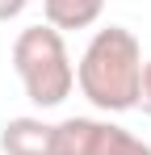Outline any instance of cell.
Returning <instances> with one entry per match:
<instances>
[{"label": "cell", "instance_id": "6da1fadb", "mask_svg": "<svg viewBox=\"0 0 151 155\" xmlns=\"http://www.w3.org/2000/svg\"><path fill=\"white\" fill-rule=\"evenodd\" d=\"M143 46L126 25H109L97 29L92 42L80 54L76 67V84L88 101L105 109V113H126L139 105L143 92Z\"/></svg>", "mask_w": 151, "mask_h": 155}, {"label": "cell", "instance_id": "7a4b0ae2", "mask_svg": "<svg viewBox=\"0 0 151 155\" xmlns=\"http://www.w3.org/2000/svg\"><path fill=\"white\" fill-rule=\"evenodd\" d=\"M13 71L21 80L25 97L38 109H55L72 97L76 88V67L63 34L50 25H25L13 42Z\"/></svg>", "mask_w": 151, "mask_h": 155}, {"label": "cell", "instance_id": "3957f363", "mask_svg": "<svg viewBox=\"0 0 151 155\" xmlns=\"http://www.w3.org/2000/svg\"><path fill=\"white\" fill-rule=\"evenodd\" d=\"M50 155H151L143 138H134L130 130L97 117H63L55 126Z\"/></svg>", "mask_w": 151, "mask_h": 155}, {"label": "cell", "instance_id": "277c9868", "mask_svg": "<svg viewBox=\"0 0 151 155\" xmlns=\"http://www.w3.org/2000/svg\"><path fill=\"white\" fill-rule=\"evenodd\" d=\"M50 143H55V126H46L42 117H13L0 130L4 155H50Z\"/></svg>", "mask_w": 151, "mask_h": 155}, {"label": "cell", "instance_id": "5b68a950", "mask_svg": "<svg viewBox=\"0 0 151 155\" xmlns=\"http://www.w3.org/2000/svg\"><path fill=\"white\" fill-rule=\"evenodd\" d=\"M42 13H46L50 29H88L105 13V0H42Z\"/></svg>", "mask_w": 151, "mask_h": 155}, {"label": "cell", "instance_id": "8992f818", "mask_svg": "<svg viewBox=\"0 0 151 155\" xmlns=\"http://www.w3.org/2000/svg\"><path fill=\"white\" fill-rule=\"evenodd\" d=\"M25 4L29 0H0V21H13V17H21Z\"/></svg>", "mask_w": 151, "mask_h": 155}, {"label": "cell", "instance_id": "52a82bcc", "mask_svg": "<svg viewBox=\"0 0 151 155\" xmlns=\"http://www.w3.org/2000/svg\"><path fill=\"white\" fill-rule=\"evenodd\" d=\"M139 105H143V109L151 113V63L143 67V92H139Z\"/></svg>", "mask_w": 151, "mask_h": 155}]
</instances>
